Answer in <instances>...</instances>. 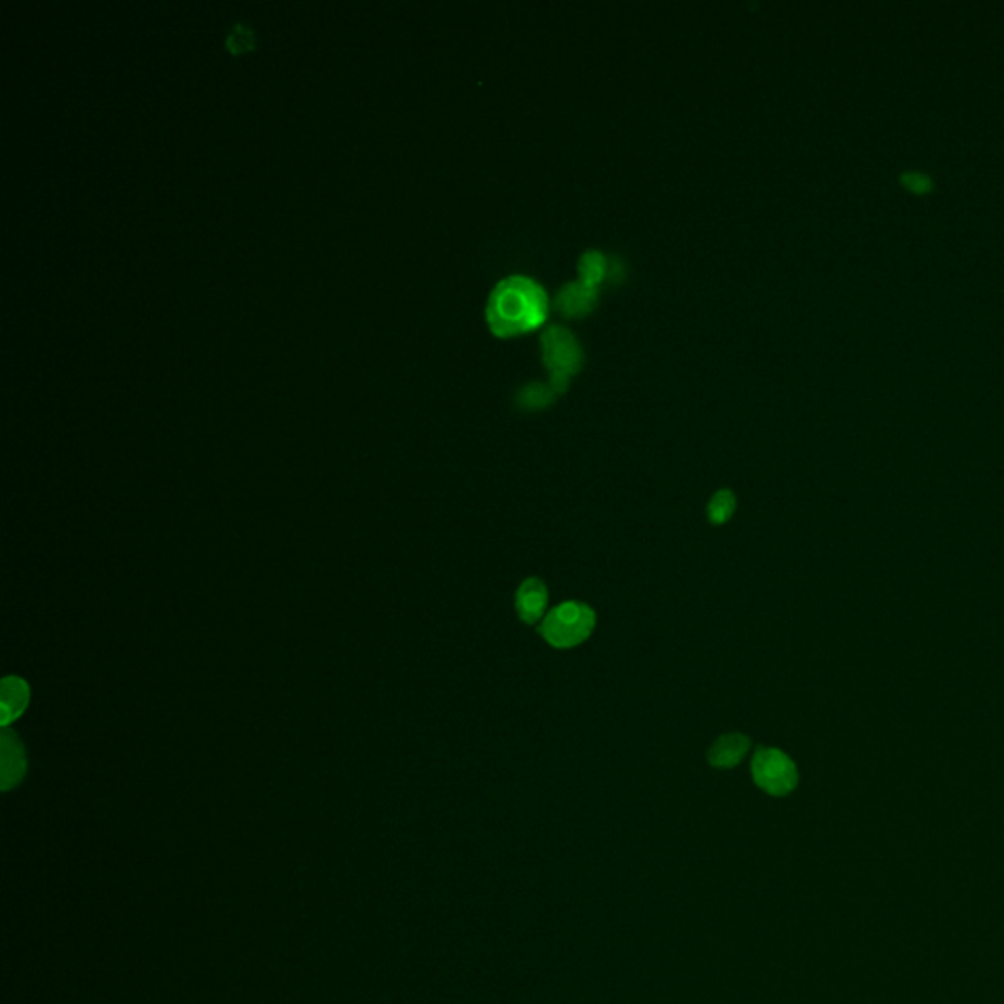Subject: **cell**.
Instances as JSON below:
<instances>
[{
  "instance_id": "cell-12",
  "label": "cell",
  "mask_w": 1004,
  "mask_h": 1004,
  "mask_svg": "<svg viewBox=\"0 0 1004 1004\" xmlns=\"http://www.w3.org/2000/svg\"><path fill=\"white\" fill-rule=\"evenodd\" d=\"M226 46L230 52H242V50H247L252 46V31L244 30L242 26H236L234 30L230 31L228 40H226Z\"/></svg>"
},
{
  "instance_id": "cell-7",
  "label": "cell",
  "mask_w": 1004,
  "mask_h": 1004,
  "mask_svg": "<svg viewBox=\"0 0 1004 1004\" xmlns=\"http://www.w3.org/2000/svg\"><path fill=\"white\" fill-rule=\"evenodd\" d=\"M751 739L744 734H724L715 742V746L708 751V761L712 768L732 769L738 765L744 756L748 754Z\"/></svg>"
},
{
  "instance_id": "cell-6",
  "label": "cell",
  "mask_w": 1004,
  "mask_h": 1004,
  "mask_svg": "<svg viewBox=\"0 0 1004 1004\" xmlns=\"http://www.w3.org/2000/svg\"><path fill=\"white\" fill-rule=\"evenodd\" d=\"M548 587L542 579L530 577L516 591V613L526 625H536L542 620L548 606Z\"/></svg>"
},
{
  "instance_id": "cell-3",
  "label": "cell",
  "mask_w": 1004,
  "mask_h": 1004,
  "mask_svg": "<svg viewBox=\"0 0 1004 1004\" xmlns=\"http://www.w3.org/2000/svg\"><path fill=\"white\" fill-rule=\"evenodd\" d=\"M595 625L596 615L591 606L567 601L555 606L554 610L543 618L540 634L550 646L569 649L583 644L584 640L593 634Z\"/></svg>"
},
{
  "instance_id": "cell-11",
  "label": "cell",
  "mask_w": 1004,
  "mask_h": 1004,
  "mask_svg": "<svg viewBox=\"0 0 1004 1004\" xmlns=\"http://www.w3.org/2000/svg\"><path fill=\"white\" fill-rule=\"evenodd\" d=\"M901 185L911 191L914 195H926V193H932L934 181L932 177L928 173H923V171H902Z\"/></svg>"
},
{
  "instance_id": "cell-5",
  "label": "cell",
  "mask_w": 1004,
  "mask_h": 1004,
  "mask_svg": "<svg viewBox=\"0 0 1004 1004\" xmlns=\"http://www.w3.org/2000/svg\"><path fill=\"white\" fill-rule=\"evenodd\" d=\"M596 298H598V288L591 287L581 279H577V281L565 283L564 287L557 291L555 308L565 317H584L595 308Z\"/></svg>"
},
{
  "instance_id": "cell-9",
  "label": "cell",
  "mask_w": 1004,
  "mask_h": 1004,
  "mask_svg": "<svg viewBox=\"0 0 1004 1004\" xmlns=\"http://www.w3.org/2000/svg\"><path fill=\"white\" fill-rule=\"evenodd\" d=\"M555 395H557V392L552 389V385L530 383V385H526L524 389L518 390L516 402L526 410H540L545 409V407L554 400Z\"/></svg>"
},
{
  "instance_id": "cell-10",
  "label": "cell",
  "mask_w": 1004,
  "mask_h": 1004,
  "mask_svg": "<svg viewBox=\"0 0 1004 1004\" xmlns=\"http://www.w3.org/2000/svg\"><path fill=\"white\" fill-rule=\"evenodd\" d=\"M736 494L730 491V489H722L718 491L710 502H708V520L715 524V526H722L726 524L734 513H736Z\"/></svg>"
},
{
  "instance_id": "cell-4",
  "label": "cell",
  "mask_w": 1004,
  "mask_h": 1004,
  "mask_svg": "<svg viewBox=\"0 0 1004 1004\" xmlns=\"http://www.w3.org/2000/svg\"><path fill=\"white\" fill-rule=\"evenodd\" d=\"M751 775L759 789L773 797H785L797 789L799 771L795 761L781 749L759 748L751 761Z\"/></svg>"
},
{
  "instance_id": "cell-2",
  "label": "cell",
  "mask_w": 1004,
  "mask_h": 1004,
  "mask_svg": "<svg viewBox=\"0 0 1004 1004\" xmlns=\"http://www.w3.org/2000/svg\"><path fill=\"white\" fill-rule=\"evenodd\" d=\"M542 361L550 373V385L559 395L583 363V348L574 332L559 324L543 330Z\"/></svg>"
},
{
  "instance_id": "cell-1",
  "label": "cell",
  "mask_w": 1004,
  "mask_h": 1004,
  "mask_svg": "<svg viewBox=\"0 0 1004 1004\" xmlns=\"http://www.w3.org/2000/svg\"><path fill=\"white\" fill-rule=\"evenodd\" d=\"M548 310L550 298L542 283L528 275H509L491 288L485 317L494 336L513 338L538 329Z\"/></svg>"
},
{
  "instance_id": "cell-8",
  "label": "cell",
  "mask_w": 1004,
  "mask_h": 1004,
  "mask_svg": "<svg viewBox=\"0 0 1004 1004\" xmlns=\"http://www.w3.org/2000/svg\"><path fill=\"white\" fill-rule=\"evenodd\" d=\"M615 263L610 257H606L603 252L598 249H589L584 252L583 256L579 257V263H577V271H579V279L591 285V287L598 288V285L605 281V279L613 275L615 271Z\"/></svg>"
}]
</instances>
